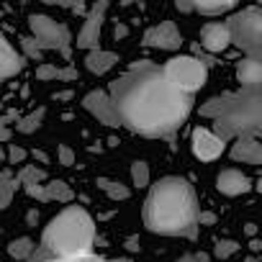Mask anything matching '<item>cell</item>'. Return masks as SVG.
Segmentation results:
<instances>
[{
  "label": "cell",
  "mask_w": 262,
  "mask_h": 262,
  "mask_svg": "<svg viewBox=\"0 0 262 262\" xmlns=\"http://www.w3.org/2000/svg\"><path fill=\"white\" fill-rule=\"evenodd\" d=\"M226 3H231V6H234V0H226Z\"/></svg>",
  "instance_id": "7dc6e473"
},
{
  "label": "cell",
  "mask_w": 262,
  "mask_h": 262,
  "mask_svg": "<svg viewBox=\"0 0 262 262\" xmlns=\"http://www.w3.org/2000/svg\"><path fill=\"white\" fill-rule=\"evenodd\" d=\"M131 180H134L137 188H147L149 185V165L137 160L134 165H131Z\"/></svg>",
  "instance_id": "484cf974"
},
{
  "label": "cell",
  "mask_w": 262,
  "mask_h": 262,
  "mask_svg": "<svg viewBox=\"0 0 262 262\" xmlns=\"http://www.w3.org/2000/svg\"><path fill=\"white\" fill-rule=\"evenodd\" d=\"M47 175H44V170L41 167H36V165H26V167H21V172H18V185H34V183H41Z\"/></svg>",
  "instance_id": "d4e9b609"
},
{
  "label": "cell",
  "mask_w": 262,
  "mask_h": 262,
  "mask_svg": "<svg viewBox=\"0 0 262 262\" xmlns=\"http://www.w3.org/2000/svg\"><path fill=\"white\" fill-rule=\"evenodd\" d=\"M183 44V36L178 31V26L172 21H162L157 24L155 29H149L144 34V47H152V49H165V52H172Z\"/></svg>",
  "instance_id": "30bf717a"
},
{
  "label": "cell",
  "mask_w": 262,
  "mask_h": 262,
  "mask_svg": "<svg viewBox=\"0 0 262 262\" xmlns=\"http://www.w3.org/2000/svg\"><path fill=\"white\" fill-rule=\"evenodd\" d=\"M111 100L121 126L144 137H170L190 113V93L175 88L162 67L152 62L131 64L111 82Z\"/></svg>",
  "instance_id": "6da1fadb"
},
{
  "label": "cell",
  "mask_w": 262,
  "mask_h": 262,
  "mask_svg": "<svg viewBox=\"0 0 262 262\" xmlns=\"http://www.w3.org/2000/svg\"><path fill=\"white\" fill-rule=\"evenodd\" d=\"M175 8L183 11V13H190V11H193V8H190V0H175Z\"/></svg>",
  "instance_id": "e575fe53"
},
{
  "label": "cell",
  "mask_w": 262,
  "mask_h": 262,
  "mask_svg": "<svg viewBox=\"0 0 262 262\" xmlns=\"http://www.w3.org/2000/svg\"><path fill=\"white\" fill-rule=\"evenodd\" d=\"M82 103H85V108H88L100 123H105V126H121L118 111H116V105H113V100H111L108 93H103V90H93V93L85 95Z\"/></svg>",
  "instance_id": "9c48e42d"
},
{
  "label": "cell",
  "mask_w": 262,
  "mask_h": 262,
  "mask_svg": "<svg viewBox=\"0 0 262 262\" xmlns=\"http://www.w3.org/2000/svg\"><path fill=\"white\" fill-rule=\"evenodd\" d=\"M34 239H29V236H21V239H13L11 244H8V254L11 257H16V259H29L31 254H34Z\"/></svg>",
  "instance_id": "44dd1931"
},
{
  "label": "cell",
  "mask_w": 262,
  "mask_h": 262,
  "mask_svg": "<svg viewBox=\"0 0 262 262\" xmlns=\"http://www.w3.org/2000/svg\"><path fill=\"white\" fill-rule=\"evenodd\" d=\"M11 137H13V131L8 126H0V142H8Z\"/></svg>",
  "instance_id": "d590c367"
},
{
  "label": "cell",
  "mask_w": 262,
  "mask_h": 262,
  "mask_svg": "<svg viewBox=\"0 0 262 262\" xmlns=\"http://www.w3.org/2000/svg\"><path fill=\"white\" fill-rule=\"evenodd\" d=\"M98 185L105 190V195L108 198H113V201H126L128 195H131V190L123 185V183H113V180H105V178H100L98 180Z\"/></svg>",
  "instance_id": "cb8c5ba5"
},
{
  "label": "cell",
  "mask_w": 262,
  "mask_h": 262,
  "mask_svg": "<svg viewBox=\"0 0 262 262\" xmlns=\"http://www.w3.org/2000/svg\"><path fill=\"white\" fill-rule=\"evenodd\" d=\"M247 262H257V257H249V259H247Z\"/></svg>",
  "instance_id": "bcb514c9"
},
{
  "label": "cell",
  "mask_w": 262,
  "mask_h": 262,
  "mask_svg": "<svg viewBox=\"0 0 262 262\" xmlns=\"http://www.w3.org/2000/svg\"><path fill=\"white\" fill-rule=\"evenodd\" d=\"M113 34H116V39H123V36L128 34V29H126V26H121V24H116V29H113Z\"/></svg>",
  "instance_id": "8d00e7d4"
},
{
  "label": "cell",
  "mask_w": 262,
  "mask_h": 262,
  "mask_svg": "<svg viewBox=\"0 0 262 262\" xmlns=\"http://www.w3.org/2000/svg\"><path fill=\"white\" fill-rule=\"evenodd\" d=\"M0 162H6V152H3V144H0Z\"/></svg>",
  "instance_id": "7bdbcfd3"
},
{
  "label": "cell",
  "mask_w": 262,
  "mask_h": 262,
  "mask_svg": "<svg viewBox=\"0 0 262 262\" xmlns=\"http://www.w3.org/2000/svg\"><path fill=\"white\" fill-rule=\"evenodd\" d=\"M201 44L208 49V52H224L231 41H229V31H226V24H208L203 26L201 31Z\"/></svg>",
  "instance_id": "9a60e30c"
},
{
  "label": "cell",
  "mask_w": 262,
  "mask_h": 262,
  "mask_svg": "<svg viewBox=\"0 0 262 262\" xmlns=\"http://www.w3.org/2000/svg\"><path fill=\"white\" fill-rule=\"evenodd\" d=\"M29 26H31V34H34V41L39 44V49H57L62 54H70V29L64 24H57L54 18L49 16H31L29 18Z\"/></svg>",
  "instance_id": "52a82bcc"
},
{
  "label": "cell",
  "mask_w": 262,
  "mask_h": 262,
  "mask_svg": "<svg viewBox=\"0 0 262 262\" xmlns=\"http://www.w3.org/2000/svg\"><path fill=\"white\" fill-rule=\"evenodd\" d=\"M190 8L213 16V13H221V11L231 8V3H226V0H190Z\"/></svg>",
  "instance_id": "603a6c76"
},
{
  "label": "cell",
  "mask_w": 262,
  "mask_h": 262,
  "mask_svg": "<svg viewBox=\"0 0 262 262\" xmlns=\"http://www.w3.org/2000/svg\"><path fill=\"white\" fill-rule=\"evenodd\" d=\"M226 31H229L231 44H236L252 59H259V54H262V13H259V8H244L242 13H234L226 21Z\"/></svg>",
  "instance_id": "5b68a950"
},
{
  "label": "cell",
  "mask_w": 262,
  "mask_h": 262,
  "mask_svg": "<svg viewBox=\"0 0 262 262\" xmlns=\"http://www.w3.org/2000/svg\"><path fill=\"white\" fill-rule=\"evenodd\" d=\"M34 157H36L39 162H47V155H44V152H34Z\"/></svg>",
  "instance_id": "60d3db41"
},
{
  "label": "cell",
  "mask_w": 262,
  "mask_h": 262,
  "mask_svg": "<svg viewBox=\"0 0 262 262\" xmlns=\"http://www.w3.org/2000/svg\"><path fill=\"white\" fill-rule=\"evenodd\" d=\"M24 64H26V59L21 54H16L11 41L3 36V31H0V80H8V77L18 75L24 70Z\"/></svg>",
  "instance_id": "5bb4252c"
},
{
  "label": "cell",
  "mask_w": 262,
  "mask_h": 262,
  "mask_svg": "<svg viewBox=\"0 0 262 262\" xmlns=\"http://www.w3.org/2000/svg\"><path fill=\"white\" fill-rule=\"evenodd\" d=\"M249 249H252V252H259V249H262L259 239H252V242H249Z\"/></svg>",
  "instance_id": "f35d334b"
},
{
  "label": "cell",
  "mask_w": 262,
  "mask_h": 262,
  "mask_svg": "<svg viewBox=\"0 0 262 262\" xmlns=\"http://www.w3.org/2000/svg\"><path fill=\"white\" fill-rule=\"evenodd\" d=\"M21 44H24V49H26V54L31 59H41V49H39V44L34 39H21Z\"/></svg>",
  "instance_id": "f546056e"
},
{
  "label": "cell",
  "mask_w": 262,
  "mask_h": 262,
  "mask_svg": "<svg viewBox=\"0 0 262 262\" xmlns=\"http://www.w3.org/2000/svg\"><path fill=\"white\" fill-rule=\"evenodd\" d=\"M131 3H134V0H121V6H131Z\"/></svg>",
  "instance_id": "ee69618b"
},
{
  "label": "cell",
  "mask_w": 262,
  "mask_h": 262,
  "mask_svg": "<svg viewBox=\"0 0 262 262\" xmlns=\"http://www.w3.org/2000/svg\"><path fill=\"white\" fill-rule=\"evenodd\" d=\"M26 193L36 201H47V193H44V185L41 183H34V185H26Z\"/></svg>",
  "instance_id": "4dcf8cb0"
},
{
  "label": "cell",
  "mask_w": 262,
  "mask_h": 262,
  "mask_svg": "<svg viewBox=\"0 0 262 262\" xmlns=\"http://www.w3.org/2000/svg\"><path fill=\"white\" fill-rule=\"evenodd\" d=\"M6 160H8V162H13V165H21V162L26 160V149H21V147L11 144V147H8V152H6Z\"/></svg>",
  "instance_id": "f1b7e54d"
},
{
  "label": "cell",
  "mask_w": 262,
  "mask_h": 262,
  "mask_svg": "<svg viewBox=\"0 0 262 262\" xmlns=\"http://www.w3.org/2000/svg\"><path fill=\"white\" fill-rule=\"evenodd\" d=\"M236 77H239L242 88H259V82H262V64H259V59L249 57V59L239 62Z\"/></svg>",
  "instance_id": "2e32d148"
},
{
  "label": "cell",
  "mask_w": 262,
  "mask_h": 262,
  "mask_svg": "<svg viewBox=\"0 0 262 262\" xmlns=\"http://www.w3.org/2000/svg\"><path fill=\"white\" fill-rule=\"evenodd\" d=\"M224 152V142L208 128H195L193 131V155L203 162H211L216 160L219 155Z\"/></svg>",
  "instance_id": "8fae6325"
},
{
  "label": "cell",
  "mask_w": 262,
  "mask_h": 262,
  "mask_svg": "<svg viewBox=\"0 0 262 262\" xmlns=\"http://www.w3.org/2000/svg\"><path fill=\"white\" fill-rule=\"evenodd\" d=\"M59 162H62V165H72V162H75V152H72L67 144H59Z\"/></svg>",
  "instance_id": "1f68e13d"
},
{
  "label": "cell",
  "mask_w": 262,
  "mask_h": 262,
  "mask_svg": "<svg viewBox=\"0 0 262 262\" xmlns=\"http://www.w3.org/2000/svg\"><path fill=\"white\" fill-rule=\"evenodd\" d=\"M44 116H47V108H39V111H34V113H29V116H24V118H18L16 128L21 131V134H34V131L41 126Z\"/></svg>",
  "instance_id": "ffe728a7"
},
{
  "label": "cell",
  "mask_w": 262,
  "mask_h": 262,
  "mask_svg": "<svg viewBox=\"0 0 262 262\" xmlns=\"http://www.w3.org/2000/svg\"><path fill=\"white\" fill-rule=\"evenodd\" d=\"M113 262H131V259H126V257H121V259H113Z\"/></svg>",
  "instance_id": "f6af8a7d"
},
{
  "label": "cell",
  "mask_w": 262,
  "mask_h": 262,
  "mask_svg": "<svg viewBox=\"0 0 262 262\" xmlns=\"http://www.w3.org/2000/svg\"><path fill=\"white\" fill-rule=\"evenodd\" d=\"M178 262H203V259H198L195 254H183V257H180Z\"/></svg>",
  "instance_id": "74e56055"
},
{
  "label": "cell",
  "mask_w": 262,
  "mask_h": 262,
  "mask_svg": "<svg viewBox=\"0 0 262 262\" xmlns=\"http://www.w3.org/2000/svg\"><path fill=\"white\" fill-rule=\"evenodd\" d=\"M162 72H165L167 80H170L175 88H180L183 93H193V90L203 88V85H206V77H208L206 64H203L201 59H195V57H172V59L162 67Z\"/></svg>",
  "instance_id": "8992f818"
},
{
  "label": "cell",
  "mask_w": 262,
  "mask_h": 262,
  "mask_svg": "<svg viewBox=\"0 0 262 262\" xmlns=\"http://www.w3.org/2000/svg\"><path fill=\"white\" fill-rule=\"evenodd\" d=\"M236 249H239V244H236L234 239H219V242H216V247H213V257L226 259V257H231Z\"/></svg>",
  "instance_id": "4316f807"
},
{
  "label": "cell",
  "mask_w": 262,
  "mask_h": 262,
  "mask_svg": "<svg viewBox=\"0 0 262 262\" xmlns=\"http://www.w3.org/2000/svg\"><path fill=\"white\" fill-rule=\"evenodd\" d=\"M41 3H44V6H59L62 0H41Z\"/></svg>",
  "instance_id": "b9f144b4"
},
{
  "label": "cell",
  "mask_w": 262,
  "mask_h": 262,
  "mask_svg": "<svg viewBox=\"0 0 262 262\" xmlns=\"http://www.w3.org/2000/svg\"><path fill=\"white\" fill-rule=\"evenodd\" d=\"M195 221H198V224H203V226H211V224H216V216L206 211V213H198V219H195Z\"/></svg>",
  "instance_id": "836d02e7"
},
{
  "label": "cell",
  "mask_w": 262,
  "mask_h": 262,
  "mask_svg": "<svg viewBox=\"0 0 262 262\" xmlns=\"http://www.w3.org/2000/svg\"><path fill=\"white\" fill-rule=\"evenodd\" d=\"M105 11H108V0H95V6L90 8L85 24H82V31L77 34V47L80 49H98V41H100V29H103V21H105Z\"/></svg>",
  "instance_id": "ba28073f"
},
{
  "label": "cell",
  "mask_w": 262,
  "mask_h": 262,
  "mask_svg": "<svg viewBox=\"0 0 262 262\" xmlns=\"http://www.w3.org/2000/svg\"><path fill=\"white\" fill-rule=\"evenodd\" d=\"M216 188H219L224 195H242V193H249V190H252V180H249L244 172L229 167V170H221V172H219Z\"/></svg>",
  "instance_id": "7c38bea8"
},
{
  "label": "cell",
  "mask_w": 262,
  "mask_h": 262,
  "mask_svg": "<svg viewBox=\"0 0 262 262\" xmlns=\"http://www.w3.org/2000/svg\"><path fill=\"white\" fill-rule=\"evenodd\" d=\"M95 239V224L85 208L70 206L49 221L44 229V252L52 257H77L88 254Z\"/></svg>",
  "instance_id": "3957f363"
},
{
  "label": "cell",
  "mask_w": 262,
  "mask_h": 262,
  "mask_svg": "<svg viewBox=\"0 0 262 262\" xmlns=\"http://www.w3.org/2000/svg\"><path fill=\"white\" fill-rule=\"evenodd\" d=\"M16 188H18V180H13L8 172H0V208H8L11 206Z\"/></svg>",
  "instance_id": "7402d4cb"
},
{
  "label": "cell",
  "mask_w": 262,
  "mask_h": 262,
  "mask_svg": "<svg viewBox=\"0 0 262 262\" xmlns=\"http://www.w3.org/2000/svg\"><path fill=\"white\" fill-rule=\"evenodd\" d=\"M44 193H47V201H57V203H70L72 201V188L62 180H52L44 185Z\"/></svg>",
  "instance_id": "d6986e66"
},
{
  "label": "cell",
  "mask_w": 262,
  "mask_h": 262,
  "mask_svg": "<svg viewBox=\"0 0 262 262\" xmlns=\"http://www.w3.org/2000/svg\"><path fill=\"white\" fill-rule=\"evenodd\" d=\"M198 203L185 178H162L152 185L144 203V224L155 234L167 236H195Z\"/></svg>",
  "instance_id": "7a4b0ae2"
},
{
  "label": "cell",
  "mask_w": 262,
  "mask_h": 262,
  "mask_svg": "<svg viewBox=\"0 0 262 262\" xmlns=\"http://www.w3.org/2000/svg\"><path fill=\"white\" fill-rule=\"evenodd\" d=\"M59 6H64V8H70L72 13H82V8H85V0H62Z\"/></svg>",
  "instance_id": "d6a6232c"
},
{
  "label": "cell",
  "mask_w": 262,
  "mask_h": 262,
  "mask_svg": "<svg viewBox=\"0 0 262 262\" xmlns=\"http://www.w3.org/2000/svg\"><path fill=\"white\" fill-rule=\"evenodd\" d=\"M244 231H247L249 236H254V234H257V226H254V224H247V229H244Z\"/></svg>",
  "instance_id": "ab89813d"
},
{
  "label": "cell",
  "mask_w": 262,
  "mask_h": 262,
  "mask_svg": "<svg viewBox=\"0 0 262 262\" xmlns=\"http://www.w3.org/2000/svg\"><path fill=\"white\" fill-rule=\"evenodd\" d=\"M262 128V93L259 88H242V93H224V108L213 118V134L226 142Z\"/></svg>",
  "instance_id": "277c9868"
},
{
  "label": "cell",
  "mask_w": 262,
  "mask_h": 262,
  "mask_svg": "<svg viewBox=\"0 0 262 262\" xmlns=\"http://www.w3.org/2000/svg\"><path fill=\"white\" fill-rule=\"evenodd\" d=\"M36 77H39V80H62V82H70V80H77V70H72V67L59 70V67L44 62V64L36 70Z\"/></svg>",
  "instance_id": "ac0fdd59"
},
{
  "label": "cell",
  "mask_w": 262,
  "mask_h": 262,
  "mask_svg": "<svg viewBox=\"0 0 262 262\" xmlns=\"http://www.w3.org/2000/svg\"><path fill=\"white\" fill-rule=\"evenodd\" d=\"M231 157L236 162H244V165H259L262 162V144L252 134L236 137V142L231 147Z\"/></svg>",
  "instance_id": "4fadbf2b"
},
{
  "label": "cell",
  "mask_w": 262,
  "mask_h": 262,
  "mask_svg": "<svg viewBox=\"0 0 262 262\" xmlns=\"http://www.w3.org/2000/svg\"><path fill=\"white\" fill-rule=\"evenodd\" d=\"M116 62H118V57H116L113 52H103V49H90V54L85 57V64H88V70H90L93 75L108 72Z\"/></svg>",
  "instance_id": "e0dca14e"
},
{
  "label": "cell",
  "mask_w": 262,
  "mask_h": 262,
  "mask_svg": "<svg viewBox=\"0 0 262 262\" xmlns=\"http://www.w3.org/2000/svg\"><path fill=\"white\" fill-rule=\"evenodd\" d=\"M36 262H105V259H100V257L88 252V254H77V257H49V259L39 257Z\"/></svg>",
  "instance_id": "83f0119b"
}]
</instances>
